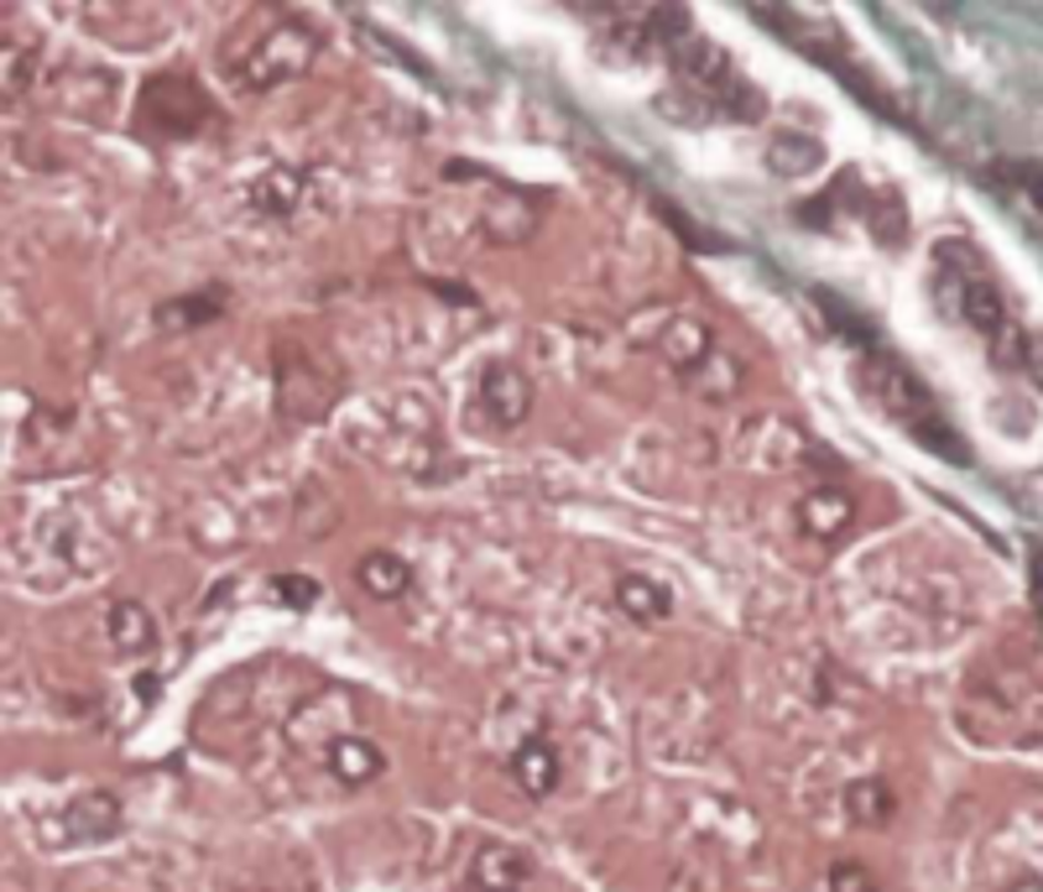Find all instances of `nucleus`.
<instances>
[{"instance_id": "obj_1", "label": "nucleus", "mask_w": 1043, "mask_h": 892, "mask_svg": "<svg viewBox=\"0 0 1043 892\" xmlns=\"http://www.w3.org/2000/svg\"><path fill=\"white\" fill-rule=\"evenodd\" d=\"M856 377H861V387H867L871 402H877V407H882V413L892 417L908 438H919L924 449H934V455L949 459V465H970L965 438L949 428V417L939 413V402L928 396V387L913 377V371H908L892 350L867 345V356L856 360Z\"/></svg>"}, {"instance_id": "obj_2", "label": "nucleus", "mask_w": 1043, "mask_h": 892, "mask_svg": "<svg viewBox=\"0 0 1043 892\" xmlns=\"http://www.w3.org/2000/svg\"><path fill=\"white\" fill-rule=\"evenodd\" d=\"M314 58H318L314 26H303V21H293V17H272L267 32H257L251 42H240V47L225 53V68H230V79H236L240 89L267 95L276 84L303 79V74L314 68Z\"/></svg>"}, {"instance_id": "obj_3", "label": "nucleus", "mask_w": 1043, "mask_h": 892, "mask_svg": "<svg viewBox=\"0 0 1043 892\" xmlns=\"http://www.w3.org/2000/svg\"><path fill=\"white\" fill-rule=\"evenodd\" d=\"M137 120H141V126H152V131H162V137H194L198 126H209V120H215V110H209V99L198 95L194 79L162 74V79L146 84Z\"/></svg>"}, {"instance_id": "obj_4", "label": "nucleus", "mask_w": 1043, "mask_h": 892, "mask_svg": "<svg viewBox=\"0 0 1043 892\" xmlns=\"http://www.w3.org/2000/svg\"><path fill=\"white\" fill-rule=\"evenodd\" d=\"M480 407H486L501 428H517V423L532 413V381L517 371L512 360H491V366L480 371Z\"/></svg>"}, {"instance_id": "obj_5", "label": "nucleus", "mask_w": 1043, "mask_h": 892, "mask_svg": "<svg viewBox=\"0 0 1043 892\" xmlns=\"http://www.w3.org/2000/svg\"><path fill=\"white\" fill-rule=\"evenodd\" d=\"M658 350H663V360H669L678 377L689 381L720 345H715V335H709L699 318H669V324L658 329Z\"/></svg>"}, {"instance_id": "obj_6", "label": "nucleus", "mask_w": 1043, "mask_h": 892, "mask_svg": "<svg viewBox=\"0 0 1043 892\" xmlns=\"http://www.w3.org/2000/svg\"><path fill=\"white\" fill-rule=\"evenodd\" d=\"M470 877L480 892H522L532 882V861L517 846H480Z\"/></svg>"}, {"instance_id": "obj_7", "label": "nucleus", "mask_w": 1043, "mask_h": 892, "mask_svg": "<svg viewBox=\"0 0 1043 892\" xmlns=\"http://www.w3.org/2000/svg\"><path fill=\"white\" fill-rule=\"evenodd\" d=\"M850 522H856V501H850L846 491H808L804 501H798V527H804L808 537H819V543L846 537Z\"/></svg>"}, {"instance_id": "obj_8", "label": "nucleus", "mask_w": 1043, "mask_h": 892, "mask_svg": "<svg viewBox=\"0 0 1043 892\" xmlns=\"http://www.w3.org/2000/svg\"><path fill=\"white\" fill-rule=\"evenodd\" d=\"M105 627H110V648L126 657H141L157 648V621H152V611L141 600H116L110 616H105Z\"/></svg>"}, {"instance_id": "obj_9", "label": "nucleus", "mask_w": 1043, "mask_h": 892, "mask_svg": "<svg viewBox=\"0 0 1043 892\" xmlns=\"http://www.w3.org/2000/svg\"><path fill=\"white\" fill-rule=\"evenodd\" d=\"M616 606H621L637 627H658V621L673 616V595H669V585H658V579H648V575H621L616 579Z\"/></svg>"}, {"instance_id": "obj_10", "label": "nucleus", "mask_w": 1043, "mask_h": 892, "mask_svg": "<svg viewBox=\"0 0 1043 892\" xmlns=\"http://www.w3.org/2000/svg\"><path fill=\"white\" fill-rule=\"evenodd\" d=\"M512 777L522 783V793L543 798V793L558 788V752H553L548 736H528L522 747L512 752Z\"/></svg>"}, {"instance_id": "obj_11", "label": "nucleus", "mask_w": 1043, "mask_h": 892, "mask_svg": "<svg viewBox=\"0 0 1043 892\" xmlns=\"http://www.w3.org/2000/svg\"><path fill=\"white\" fill-rule=\"evenodd\" d=\"M68 830L79 835V840H110V835L120 830V804H116V793H105V788L79 793V798L68 804Z\"/></svg>"}, {"instance_id": "obj_12", "label": "nucleus", "mask_w": 1043, "mask_h": 892, "mask_svg": "<svg viewBox=\"0 0 1043 892\" xmlns=\"http://www.w3.org/2000/svg\"><path fill=\"white\" fill-rule=\"evenodd\" d=\"M381 768H387V757H381V747H371V741H360V736H339L335 747H329V773L345 783V788H360V783H371V777H381Z\"/></svg>"}, {"instance_id": "obj_13", "label": "nucleus", "mask_w": 1043, "mask_h": 892, "mask_svg": "<svg viewBox=\"0 0 1043 892\" xmlns=\"http://www.w3.org/2000/svg\"><path fill=\"white\" fill-rule=\"evenodd\" d=\"M251 204L261 215H293L303 204V173L297 167H267L257 183H251Z\"/></svg>"}, {"instance_id": "obj_14", "label": "nucleus", "mask_w": 1043, "mask_h": 892, "mask_svg": "<svg viewBox=\"0 0 1043 892\" xmlns=\"http://www.w3.org/2000/svg\"><path fill=\"white\" fill-rule=\"evenodd\" d=\"M355 579H360V590L376 595V600H396V595L413 585V569L396 554H366L355 564Z\"/></svg>"}, {"instance_id": "obj_15", "label": "nucleus", "mask_w": 1043, "mask_h": 892, "mask_svg": "<svg viewBox=\"0 0 1043 892\" xmlns=\"http://www.w3.org/2000/svg\"><path fill=\"white\" fill-rule=\"evenodd\" d=\"M825 162V146L814 137H778L768 146V167L772 173H783V178H798V173H808V167H819Z\"/></svg>"}, {"instance_id": "obj_16", "label": "nucleus", "mask_w": 1043, "mask_h": 892, "mask_svg": "<svg viewBox=\"0 0 1043 892\" xmlns=\"http://www.w3.org/2000/svg\"><path fill=\"white\" fill-rule=\"evenodd\" d=\"M846 809L856 825H882V819H892V788L882 777H861V783H850Z\"/></svg>"}, {"instance_id": "obj_17", "label": "nucleus", "mask_w": 1043, "mask_h": 892, "mask_svg": "<svg viewBox=\"0 0 1043 892\" xmlns=\"http://www.w3.org/2000/svg\"><path fill=\"white\" fill-rule=\"evenodd\" d=\"M219 314V297H209V293H198V297H188V303H173V308H162V324L167 329H183V324H198V318H215Z\"/></svg>"}, {"instance_id": "obj_18", "label": "nucleus", "mask_w": 1043, "mask_h": 892, "mask_svg": "<svg viewBox=\"0 0 1043 892\" xmlns=\"http://www.w3.org/2000/svg\"><path fill=\"white\" fill-rule=\"evenodd\" d=\"M1007 183L1043 215V167H1033V162H1007Z\"/></svg>"}, {"instance_id": "obj_19", "label": "nucleus", "mask_w": 1043, "mask_h": 892, "mask_svg": "<svg viewBox=\"0 0 1043 892\" xmlns=\"http://www.w3.org/2000/svg\"><path fill=\"white\" fill-rule=\"evenodd\" d=\"M829 892H877V877L861 867V861H840L829 872Z\"/></svg>"}, {"instance_id": "obj_20", "label": "nucleus", "mask_w": 1043, "mask_h": 892, "mask_svg": "<svg viewBox=\"0 0 1043 892\" xmlns=\"http://www.w3.org/2000/svg\"><path fill=\"white\" fill-rule=\"evenodd\" d=\"M276 600H282V606H297V611H308V606L318 600V585L308 575H282L276 579Z\"/></svg>"}, {"instance_id": "obj_21", "label": "nucleus", "mask_w": 1043, "mask_h": 892, "mask_svg": "<svg viewBox=\"0 0 1043 892\" xmlns=\"http://www.w3.org/2000/svg\"><path fill=\"white\" fill-rule=\"evenodd\" d=\"M1033 611H1039V621H1043V548L1033 554Z\"/></svg>"}, {"instance_id": "obj_22", "label": "nucleus", "mask_w": 1043, "mask_h": 892, "mask_svg": "<svg viewBox=\"0 0 1043 892\" xmlns=\"http://www.w3.org/2000/svg\"><path fill=\"white\" fill-rule=\"evenodd\" d=\"M1028 366L1039 371V387H1043V345H1039V339H1028Z\"/></svg>"}, {"instance_id": "obj_23", "label": "nucleus", "mask_w": 1043, "mask_h": 892, "mask_svg": "<svg viewBox=\"0 0 1043 892\" xmlns=\"http://www.w3.org/2000/svg\"><path fill=\"white\" fill-rule=\"evenodd\" d=\"M1007 892H1043V882H1039V877H1018Z\"/></svg>"}]
</instances>
